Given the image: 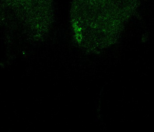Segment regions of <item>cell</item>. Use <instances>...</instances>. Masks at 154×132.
Returning a JSON list of instances; mask_svg holds the SVG:
<instances>
[{"label":"cell","mask_w":154,"mask_h":132,"mask_svg":"<svg viewBox=\"0 0 154 132\" xmlns=\"http://www.w3.org/2000/svg\"><path fill=\"white\" fill-rule=\"evenodd\" d=\"M102 1H106V2H112L117 3L124 0H102Z\"/></svg>","instance_id":"1"}]
</instances>
